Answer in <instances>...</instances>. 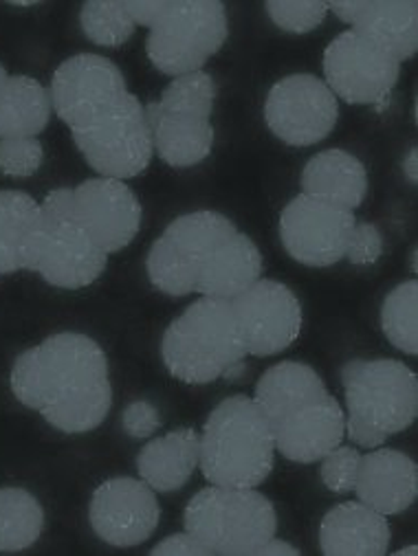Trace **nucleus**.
Returning a JSON list of instances; mask_svg holds the SVG:
<instances>
[{
	"instance_id": "obj_1",
	"label": "nucleus",
	"mask_w": 418,
	"mask_h": 556,
	"mask_svg": "<svg viewBox=\"0 0 418 556\" xmlns=\"http://www.w3.org/2000/svg\"><path fill=\"white\" fill-rule=\"evenodd\" d=\"M12 392L62 433L98 429L113 407L109 358L81 332H58L25 350L12 367Z\"/></svg>"
},
{
	"instance_id": "obj_2",
	"label": "nucleus",
	"mask_w": 418,
	"mask_h": 556,
	"mask_svg": "<svg viewBox=\"0 0 418 556\" xmlns=\"http://www.w3.org/2000/svg\"><path fill=\"white\" fill-rule=\"evenodd\" d=\"M199 469L214 486L258 489L274 471V429L254 399L236 394L205 420Z\"/></svg>"
},
{
	"instance_id": "obj_3",
	"label": "nucleus",
	"mask_w": 418,
	"mask_h": 556,
	"mask_svg": "<svg viewBox=\"0 0 418 556\" xmlns=\"http://www.w3.org/2000/svg\"><path fill=\"white\" fill-rule=\"evenodd\" d=\"M346 435L364 448L409 429L418 416V379L396 358H355L342 367Z\"/></svg>"
},
{
	"instance_id": "obj_4",
	"label": "nucleus",
	"mask_w": 418,
	"mask_h": 556,
	"mask_svg": "<svg viewBox=\"0 0 418 556\" xmlns=\"http://www.w3.org/2000/svg\"><path fill=\"white\" fill-rule=\"evenodd\" d=\"M246 356L231 302L201 298L190 304L161 339L167 372L188 386H207L229 377Z\"/></svg>"
},
{
	"instance_id": "obj_5",
	"label": "nucleus",
	"mask_w": 418,
	"mask_h": 556,
	"mask_svg": "<svg viewBox=\"0 0 418 556\" xmlns=\"http://www.w3.org/2000/svg\"><path fill=\"white\" fill-rule=\"evenodd\" d=\"M183 523L212 554L256 556L276 536L278 515L256 489L210 484L188 502Z\"/></svg>"
},
{
	"instance_id": "obj_6",
	"label": "nucleus",
	"mask_w": 418,
	"mask_h": 556,
	"mask_svg": "<svg viewBox=\"0 0 418 556\" xmlns=\"http://www.w3.org/2000/svg\"><path fill=\"white\" fill-rule=\"evenodd\" d=\"M214 102V77L197 71L175 77L161 92L159 102L145 106L154 152L163 163L194 167L212 154Z\"/></svg>"
},
{
	"instance_id": "obj_7",
	"label": "nucleus",
	"mask_w": 418,
	"mask_h": 556,
	"mask_svg": "<svg viewBox=\"0 0 418 556\" xmlns=\"http://www.w3.org/2000/svg\"><path fill=\"white\" fill-rule=\"evenodd\" d=\"M229 36L220 0H167L163 16L150 27L145 53L152 66L170 77L203 71Z\"/></svg>"
},
{
	"instance_id": "obj_8",
	"label": "nucleus",
	"mask_w": 418,
	"mask_h": 556,
	"mask_svg": "<svg viewBox=\"0 0 418 556\" xmlns=\"http://www.w3.org/2000/svg\"><path fill=\"white\" fill-rule=\"evenodd\" d=\"M42 229L34 262L49 287L77 291L98 282L106 270L109 255L81 229L73 212V190L60 188L40 203Z\"/></svg>"
},
{
	"instance_id": "obj_9",
	"label": "nucleus",
	"mask_w": 418,
	"mask_h": 556,
	"mask_svg": "<svg viewBox=\"0 0 418 556\" xmlns=\"http://www.w3.org/2000/svg\"><path fill=\"white\" fill-rule=\"evenodd\" d=\"M236 231L227 216L210 210L175 218L148 251L145 273L150 285L170 298L197 293L205 260Z\"/></svg>"
},
{
	"instance_id": "obj_10",
	"label": "nucleus",
	"mask_w": 418,
	"mask_h": 556,
	"mask_svg": "<svg viewBox=\"0 0 418 556\" xmlns=\"http://www.w3.org/2000/svg\"><path fill=\"white\" fill-rule=\"evenodd\" d=\"M71 135L84 161L104 178H135L148 169L154 154L145 106L132 92Z\"/></svg>"
},
{
	"instance_id": "obj_11",
	"label": "nucleus",
	"mask_w": 418,
	"mask_h": 556,
	"mask_svg": "<svg viewBox=\"0 0 418 556\" xmlns=\"http://www.w3.org/2000/svg\"><path fill=\"white\" fill-rule=\"evenodd\" d=\"M401 75V62L349 29L324 51V81L332 96L355 106H381Z\"/></svg>"
},
{
	"instance_id": "obj_12",
	"label": "nucleus",
	"mask_w": 418,
	"mask_h": 556,
	"mask_svg": "<svg viewBox=\"0 0 418 556\" xmlns=\"http://www.w3.org/2000/svg\"><path fill=\"white\" fill-rule=\"evenodd\" d=\"M340 119V100L324 79L311 73L287 75L276 81L265 102L269 130L293 148L324 141Z\"/></svg>"
},
{
	"instance_id": "obj_13",
	"label": "nucleus",
	"mask_w": 418,
	"mask_h": 556,
	"mask_svg": "<svg viewBox=\"0 0 418 556\" xmlns=\"http://www.w3.org/2000/svg\"><path fill=\"white\" fill-rule=\"evenodd\" d=\"M355 225L353 212L297 194L280 214V240L295 262L324 268L346 257Z\"/></svg>"
},
{
	"instance_id": "obj_14",
	"label": "nucleus",
	"mask_w": 418,
	"mask_h": 556,
	"mask_svg": "<svg viewBox=\"0 0 418 556\" xmlns=\"http://www.w3.org/2000/svg\"><path fill=\"white\" fill-rule=\"evenodd\" d=\"M128 92L119 66L96 53H77L64 60L49 86L55 115L71 128H79L113 106Z\"/></svg>"
},
{
	"instance_id": "obj_15",
	"label": "nucleus",
	"mask_w": 418,
	"mask_h": 556,
	"mask_svg": "<svg viewBox=\"0 0 418 556\" xmlns=\"http://www.w3.org/2000/svg\"><path fill=\"white\" fill-rule=\"evenodd\" d=\"M233 317L246 354L274 356L291 348L304 324L295 293L276 280H258L231 300Z\"/></svg>"
},
{
	"instance_id": "obj_16",
	"label": "nucleus",
	"mask_w": 418,
	"mask_h": 556,
	"mask_svg": "<svg viewBox=\"0 0 418 556\" xmlns=\"http://www.w3.org/2000/svg\"><path fill=\"white\" fill-rule=\"evenodd\" d=\"M73 212L81 229L106 253L126 249L139 233L143 210L126 180L89 178L73 188Z\"/></svg>"
},
{
	"instance_id": "obj_17",
	"label": "nucleus",
	"mask_w": 418,
	"mask_h": 556,
	"mask_svg": "<svg viewBox=\"0 0 418 556\" xmlns=\"http://www.w3.org/2000/svg\"><path fill=\"white\" fill-rule=\"evenodd\" d=\"M89 521L109 545L135 547L145 543L161 521L156 493L135 478H113L100 484L91 497Z\"/></svg>"
},
{
	"instance_id": "obj_18",
	"label": "nucleus",
	"mask_w": 418,
	"mask_h": 556,
	"mask_svg": "<svg viewBox=\"0 0 418 556\" xmlns=\"http://www.w3.org/2000/svg\"><path fill=\"white\" fill-rule=\"evenodd\" d=\"M276 451L297 465H313L328 451L340 446L346 438V412L338 399L326 394L282 420L274 427Z\"/></svg>"
},
{
	"instance_id": "obj_19",
	"label": "nucleus",
	"mask_w": 418,
	"mask_h": 556,
	"mask_svg": "<svg viewBox=\"0 0 418 556\" xmlns=\"http://www.w3.org/2000/svg\"><path fill=\"white\" fill-rule=\"evenodd\" d=\"M355 493L362 504L385 517L405 513L418 495L416 462L396 448H370L362 455Z\"/></svg>"
},
{
	"instance_id": "obj_20",
	"label": "nucleus",
	"mask_w": 418,
	"mask_h": 556,
	"mask_svg": "<svg viewBox=\"0 0 418 556\" xmlns=\"http://www.w3.org/2000/svg\"><path fill=\"white\" fill-rule=\"evenodd\" d=\"M390 541L388 517L359 500L330 508L319 523V549L326 556H383Z\"/></svg>"
},
{
	"instance_id": "obj_21",
	"label": "nucleus",
	"mask_w": 418,
	"mask_h": 556,
	"mask_svg": "<svg viewBox=\"0 0 418 556\" xmlns=\"http://www.w3.org/2000/svg\"><path fill=\"white\" fill-rule=\"evenodd\" d=\"M263 270L265 260L256 242L236 231L205 260L197 282V293L203 298L231 302L263 280Z\"/></svg>"
},
{
	"instance_id": "obj_22",
	"label": "nucleus",
	"mask_w": 418,
	"mask_h": 556,
	"mask_svg": "<svg viewBox=\"0 0 418 556\" xmlns=\"http://www.w3.org/2000/svg\"><path fill=\"white\" fill-rule=\"evenodd\" d=\"M201 435L181 427L150 440L137 455V473L154 493L181 491L199 469Z\"/></svg>"
},
{
	"instance_id": "obj_23",
	"label": "nucleus",
	"mask_w": 418,
	"mask_h": 556,
	"mask_svg": "<svg viewBox=\"0 0 418 556\" xmlns=\"http://www.w3.org/2000/svg\"><path fill=\"white\" fill-rule=\"evenodd\" d=\"M302 194L355 212L368 197V172L346 150L317 152L302 169Z\"/></svg>"
},
{
	"instance_id": "obj_24",
	"label": "nucleus",
	"mask_w": 418,
	"mask_h": 556,
	"mask_svg": "<svg viewBox=\"0 0 418 556\" xmlns=\"http://www.w3.org/2000/svg\"><path fill=\"white\" fill-rule=\"evenodd\" d=\"M40 229V203L18 190L0 192V275L34 270Z\"/></svg>"
},
{
	"instance_id": "obj_25",
	"label": "nucleus",
	"mask_w": 418,
	"mask_h": 556,
	"mask_svg": "<svg viewBox=\"0 0 418 556\" xmlns=\"http://www.w3.org/2000/svg\"><path fill=\"white\" fill-rule=\"evenodd\" d=\"M328 390L321 377L306 363L300 361H282L261 377L254 401L274 427L278 420L289 416L291 412L326 396Z\"/></svg>"
},
{
	"instance_id": "obj_26",
	"label": "nucleus",
	"mask_w": 418,
	"mask_h": 556,
	"mask_svg": "<svg viewBox=\"0 0 418 556\" xmlns=\"http://www.w3.org/2000/svg\"><path fill=\"white\" fill-rule=\"evenodd\" d=\"M353 31L405 62L418 49V3L416 0H366Z\"/></svg>"
},
{
	"instance_id": "obj_27",
	"label": "nucleus",
	"mask_w": 418,
	"mask_h": 556,
	"mask_svg": "<svg viewBox=\"0 0 418 556\" xmlns=\"http://www.w3.org/2000/svg\"><path fill=\"white\" fill-rule=\"evenodd\" d=\"M53 113L49 88L29 75H10L0 92V139L36 137Z\"/></svg>"
},
{
	"instance_id": "obj_28",
	"label": "nucleus",
	"mask_w": 418,
	"mask_h": 556,
	"mask_svg": "<svg viewBox=\"0 0 418 556\" xmlns=\"http://www.w3.org/2000/svg\"><path fill=\"white\" fill-rule=\"evenodd\" d=\"M45 528V510L36 495L18 486L0 489V552L31 547Z\"/></svg>"
},
{
	"instance_id": "obj_29",
	"label": "nucleus",
	"mask_w": 418,
	"mask_h": 556,
	"mask_svg": "<svg viewBox=\"0 0 418 556\" xmlns=\"http://www.w3.org/2000/svg\"><path fill=\"white\" fill-rule=\"evenodd\" d=\"M381 328L385 339L401 352H418V285L416 280L394 287L381 306Z\"/></svg>"
},
{
	"instance_id": "obj_30",
	"label": "nucleus",
	"mask_w": 418,
	"mask_h": 556,
	"mask_svg": "<svg viewBox=\"0 0 418 556\" xmlns=\"http://www.w3.org/2000/svg\"><path fill=\"white\" fill-rule=\"evenodd\" d=\"M79 25L93 45L111 49L126 45L137 29L124 0H89L79 10Z\"/></svg>"
},
{
	"instance_id": "obj_31",
	"label": "nucleus",
	"mask_w": 418,
	"mask_h": 556,
	"mask_svg": "<svg viewBox=\"0 0 418 556\" xmlns=\"http://www.w3.org/2000/svg\"><path fill=\"white\" fill-rule=\"evenodd\" d=\"M265 10L276 27L297 36L315 31L328 14V5L321 3V0H300V3H289V0H269Z\"/></svg>"
},
{
	"instance_id": "obj_32",
	"label": "nucleus",
	"mask_w": 418,
	"mask_h": 556,
	"mask_svg": "<svg viewBox=\"0 0 418 556\" xmlns=\"http://www.w3.org/2000/svg\"><path fill=\"white\" fill-rule=\"evenodd\" d=\"M319 478L324 486L334 495L355 493L357 476H359V462L362 453L355 446H334L321 459Z\"/></svg>"
},
{
	"instance_id": "obj_33",
	"label": "nucleus",
	"mask_w": 418,
	"mask_h": 556,
	"mask_svg": "<svg viewBox=\"0 0 418 556\" xmlns=\"http://www.w3.org/2000/svg\"><path fill=\"white\" fill-rule=\"evenodd\" d=\"M45 161V148L36 137L0 139V172L12 178L34 176Z\"/></svg>"
},
{
	"instance_id": "obj_34",
	"label": "nucleus",
	"mask_w": 418,
	"mask_h": 556,
	"mask_svg": "<svg viewBox=\"0 0 418 556\" xmlns=\"http://www.w3.org/2000/svg\"><path fill=\"white\" fill-rule=\"evenodd\" d=\"M381 253H383V238L379 229L372 223H357L346 249V257L351 260V264L370 266L381 257Z\"/></svg>"
},
{
	"instance_id": "obj_35",
	"label": "nucleus",
	"mask_w": 418,
	"mask_h": 556,
	"mask_svg": "<svg viewBox=\"0 0 418 556\" xmlns=\"http://www.w3.org/2000/svg\"><path fill=\"white\" fill-rule=\"evenodd\" d=\"M122 427L130 438L145 440L159 431L161 414L148 401H132L122 414Z\"/></svg>"
},
{
	"instance_id": "obj_36",
	"label": "nucleus",
	"mask_w": 418,
	"mask_h": 556,
	"mask_svg": "<svg viewBox=\"0 0 418 556\" xmlns=\"http://www.w3.org/2000/svg\"><path fill=\"white\" fill-rule=\"evenodd\" d=\"M152 556H214L194 534L186 532H177L165 536L161 543H156L150 549Z\"/></svg>"
},
{
	"instance_id": "obj_37",
	"label": "nucleus",
	"mask_w": 418,
	"mask_h": 556,
	"mask_svg": "<svg viewBox=\"0 0 418 556\" xmlns=\"http://www.w3.org/2000/svg\"><path fill=\"white\" fill-rule=\"evenodd\" d=\"M124 5L135 25L154 27L167 8V0H130V3Z\"/></svg>"
},
{
	"instance_id": "obj_38",
	"label": "nucleus",
	"mask_w": 418,
	"mask_h": 556,
	"mask_svg": "<svg viewBox=\"0 0 418 556\" xmlns=\"http://www.w3.org/2000/svg\"><path fill=\"white\" fill-rule=\"evenodd\" d=\"M364 3L366 0H351V3H326V5H328V12H332L342 23L353 27L364 10Z\"/></svg>"
},
{
	"instance_id": "obj_39",
	"label": "nucleus",
	"mask_w": 418,
	"mask_h": 556,
	"mask_svg": "<svg viewBox=\"0 0 418 556\" xmlns=\"http://www.w3.org/2000/svg\"><path fill=\"white\" fill-rule=\"evenodd\" d=\"M256 556H300V549H297L295 545H291V543H287V541L274 536L271 541H267V543L258 549Z\"/></svg>"
},
{
	"instance_id": "obj_40",
	"label": "nucleus",
	"mask_w": 418,
	"mask_h": 556,
	"mask_svg": "<svg viewBox=\"0 0 418 556\" xmlns=\"http://www.w3.org/2000/svg\"><path fill=\"white\" fill-rule=\"evenodd\" d=\"M403 172H405V176H407L411 182L418 180V152H416V148H411V150L407 152V156L403 159Z\"/></svg>"
},
{
	"instance_id": "obj_41",
	"label": "nucleus",
	"mask_w": 418,
	"mask_h": 556,
	"mask_svg": "<svg viewBox=\"0 0 418 556\" xmlns=\"http://www.w3.org/2000/svg\"><path fill=\"white\" fill-rule=\"evenodd\" d=\"M8 71H5V66L3 64H0V92H3V86H5V81H8Z\"/></svg>"
},
{
	"instance_id": "obj_42",
	"label": "nucleus",
	"mask_w": 418,
	"mask_h": 556,
	"mask_svg": "<svg viewBox=\"0 0 418 556\" xmlns=\"http://www.w3.org/2000/svg\"><path fill=\"white\" fill-rule=\"evenodd\" d=\"M416 552H418V549H416V545H409V547H401V549H396L394 554H396V556H403V554H416Z\"/></svg>"
},
{
	"instance_id": "obj_43",
	"label": "nucleus",
	"mask_w": 418,
	"mask_h": 556,
	"mask_svg": "<svg viewBox=\"0 0 418 556\" xmlns=\"http://www.w3.org/2000/svg\"><path fill=\"white\" fill-rule=\"evenodd\" d=\"M411 268L416 270V251H411Z\"/></svg>"
}]
</instances>
